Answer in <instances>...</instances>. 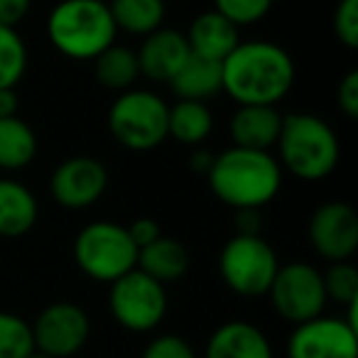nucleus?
Returning <instances> with one entry per match:
<instances>
[{
	"mask_svg": "<svg viewBox=\"0 0 358 358\" xmlns=\"http://www.w3.org/2000/svg\"><path fill=\"white\" fill-rule=\"evenodd\" d=\"M74 260L86 278L110 285L138 268V248L125 226L113 221H94L76 234Z\"/></svg>",
	"mask_w": 358,
	"mask_h": 358,
	"instance_id": "nucleus-5",
	"label": "nucleus"
},
{
	"mask_svg": "<svg viewBox=\"0 0 358 358\" xmlns=\"http://www.w3.org/2000/svg\"><path fill=\"white\" fill-rule=\"evenodd\" d=\"M94 74L101 86L123 94V91H128L140 76L138 57H135L133 50L118 47L113 42L108 50H103L94 59Z\"/></svg>",
	"mask_w": 358,
	"mask_h": 358,
	"instance_id": "nucleus-24",
	"label": "nucleus"
},
{
	"mask_svg": "<svg viewBox=\"0 0 358 358\" xmlns=\"http://www.w3.org/2000/svg\"><path fill=\"white\" fill-rule=\"evenodd\" d=\"M322 280L327 299H334L343 307L358 302V270L351 260L331 263L327 273H322Z\"/></svg>",
	"mask_w": 358,
	"mask_h": 358,
	"instance_id": "nucleus-27",
	"label": "nucleus"
},
{
	"mask_svg": "<svg viewBox=\"0 0 358 358\" xmlns=\"http://www.w3.org/2000/svg\"><path fill=\"white\" fill-rule=\"evenodd\" d=\"M234 226H236V234L260 236V229H263V216H260L258 209H241L234 214Z\"/></svg>",
	"mask_w": 358,
	"mask_h": 358,
	"instance_id": "nucleus-34",
	"label": "nucleus"
},
{
	"mask_svg": "<svg viewBox=\"0 0 358 358\" xmlns=\"http://www.w3.org/2000/svg\"><path fill=\"white\" fill-rule=\"evenodd\" d=\"M334 35L348 50L358 47V0H338L334 10Z\"/></svg>",
	"mask_w": 358,
	"mask_h": 358,
	"instance_id": "nucleus-29",
	"label": "nucleus"
},
{
	"mask_svg": "<svg viewBox=\"0 0 358 358\" xmlns=\"http://www.w3.org/2000/svg\"><path fill=\"white\" fill-rule=\"evenodd\" d=\"M287 358H358V329L324 314L302 322L289 334Z\"/></svg>",
	"mask_w": 358,
	"mask_h": 358,
	"instance_id": "nucleus-11",
	"label": "nucleus"
},
{
	"mask_svg": "<svg viewBox=\"0 0 358 358\" xmlns=\"http://www.w3.org/2000/svg\"><path fill=\"white\" fill-rule=\"evenodd\" d=\"M140 358H196V353L187 338L177 334H159L145 346Z\"/></svg>",
	"mask_w": 358,
	"mask_h": 358,
	"instance_id": "nucleus-30",
	"label": "nucleus"
},
{
	"mask_svg": "<svg viewBox=\"0 0 358 358\" xmlns=\"http://www.w3.org/2000/svg\"><path fill=\"white\" fill-rule=\"evenodd\" d=\"M309 243L329 263L351 260L358 250V214L346 201H327L309 219Z\"/></svg>",
	"mask_w": 358,
	"mask_h": 358,
	"instance_id": "nucleus-12",
	"label": "nucleus"
},
{
	"mask_svg": "<svg viewBox=\"0 0 358 358\" xmlns=\"http://www.w3.org/2000/svg\"><path fill=\"white\" fill-rule=\"evenodd\" d=\"M209 189L221 204L241 209H263L282 187V167L278 157L263 150L229 148L214 157Z\"/></svg>",
	"mask_w": 358,
	"mask_h": 358,
	"instance_id": "nucleus-2",
	"label": "nucleus"
},
{
	"mask_svg": "<svg viewBox=\"0 0 358 358\" xmlns=\"http://www.w3.org/2000/svg\"><path fill=\"white\" fill-rule=\"evenodd\" d=\"M32 327L35 351L55 358H69L86 346L91 336V319L79 304L55 302L37 314Z\"/></svg>",
	"mask_w": 358,
	"mask_h": 358,
	"instance_id": "nucleus-10",
	"label": "nucleus"
},
{
	"mask_svg": "<svg viewBox=\"0 0 358 358\" xmlns=\"http://www.w3.org/2000/svg\"><path fill=\"white\" fill-rule=\"evenodd\" d=\"M214 130V115L201 101H177L167 113V138L182 145H201Z\"/></svg>",
	"mask_w": 358,
	"mask_h": 358,
	"instance_id": "nucleus-21",
	"label": "nucleus"
},
{
	"mask_svg": "<svg viewBox=\"0 0 358 358\" xmlns=\"http://www.w3.org/2000/svg\"><path fill=\"white\" fill-rule=\"evenodd\" d=\"M336 103L346 118H358V71L351 69L336 89Z\"/></svg>",
	"mask_w": 358,
	"mask_h": 358,
	"instance_id": "nucleus-31",
	"label": "nucleus"
},
{
	"mask_svg": "<svg viewBox=\"0 0 358 358\" xmlns=\"http://www.w3.org/2000/svg\"><path fill=\"white\" fill-rule=\"evenodd\" d=\"M32 8V0H0V25L15 27L27 17Z\"/></svg>",
	"mask_w": 358,
	"mask_h": 358,
	"instance_id": "nucleus-33",
	"label": "nucleus"
},
{
	"mask_svg": "<svg viewBox=\"0 0 358 358\" xmlns=\"http://www.w3.org/2000/svg\"><path fill=\"white\" fill-rule=\"evenodd\" d=\"M273 3L275 0H214V10L229 17L236 27H248L263 20Z\"/></svg>",
	"mask_w": 358,
	"mask_h": 358,
	"instance_id": "nucleus-28",
	"label": "nucleus"
},
{
	"mask_svg": "<svg viewBox=\"0 0 358 358\" xmlns=\"http://www.w3.org/2000/svg\"><path fill=\"white\" fill-rule=\"evenodd\" d=\"M20 101H17L15 89H0V118H13L17 115Z\"/></svg>",
	"mask_w": 358,
	"mask_h": 358,
	"instance_id": "nucleus-35",
	"label": "nucleus"
},
{
	"mask_svg": "<svg viewBox=\"0 0 358 358\" xmlns=\"http://www.w3.org/2000/svg\"><path fill=\"white\" fill-rule=\"evenodd\" d=\"M204 358H273V346L263 329L236 319L211 334Z\"/></svg>",
	"mask_w": 358,
	"mask_h": 358,
	"instance_id": "nucleus-17",
	"label": "nucleus"
},
{
	"mask_svg": "<svg viewBox=\"0 0 358 358\" xmlns=\"http://www.w3.org/2000/svg\"><path fill=\"white\" fill-rule=\"evenodd\" d=\"M27 358H55V356H47V353H42V351H32Z\"/></svg>",
	"mask_w": 358,
	"mask_h": 358,
	"instance_id": "nucleus-37",
	"label": "nucleus"
},
{
	"mask_svg": "<svg viewBox=\"0 0 358 358\" xmlns=\"http://www.w3.org/2000/svg\"><path fill=\"white\" fill-rule=\"evenodd\" d=\"M169 106L162 96L143 89H128L108 110V128L115 143L135 152H148L167 140Z\"/></svg>",
	"mask_w": 358,
	"mask_h": 358,
	"instance_id": "nucleus-6",
	"label": "nucleus"
},
{
	"mask_svg": "<svg viewBox=\"0 0 358 358\" xmlns=\"http://www.w3.org/2000/svg\"><path fill=\"white\" fill-rule=\"evenodd\" d=\"M128 229V236L130 241L135 243V248H145V245H150L152 241H157L159 236H162V229H159V224L155 219H148V216H143V219L133 221L130 226H125Z\"/></svg>",
	"mask_w": 358,
	"mask_h": 358,
	"instance_id": "nucleus-32",
	"label": "nucleus"
},
{
	"mask_svg": "<svg viewBox=\"0 0 358 358\" xmlns=\"http://www.w3.org/2000/svg\"><path fill=\"white\" fill-rule=\"evenodd\" d=\"M280 128H282V113L278 106H238L229 123L234 148L263 150V152L275 148Z\"/></svg>",
	"mask_w": 358,
	"mask_h": 358,
	"instance_id": "nucleus-15",
	"label": "nucleus"
},
{
	"mask_svg": "<svg viewBox=\"0 0 358 358\" xmlns=\"http://www.w3.org/2000/svg\"><path fill=\"white\" fill-rule=\"evenodd\" d=\"M37 199L15 179H0V238H20L37 224Z\"/></svg>",
	"mask_w": 358,
	"mask_h": 358,
	"instance_id": "nucleus-18",
	"label": "nucleus"
},
{
	"mask_svg": "<svg viewBox=\"0 0 358 358\" xmlns=\"http://www.w3.org/2000/svg\"><path fill=\"white\" fill-rule=\"evenodd\" d=\"M275 145L280 150V167L304 182L327 179L341 157L331 125L312 113L282 115V128Z\"/></svg>",
	"mask_w": 358,
	"mask_h": 358,
	"instance_id": "nucleus-4",
	"label": "nucleus"
},
{
	"mask_svg": "<svg viewBox=\"0 0 358 358\" xmlns=\"http://www.w3.org/2000/svg\"><path fill=\"white\" fill-rule=\"evenodd\" d=\"M106 187H108L106 164L86 155L64 159L50 179L52 199L64 209H89L106 194Z\"/></svg>",
	"mask_w": 358,
	"mask_h": 358,
	"instance_id": "nucleus-13",
	"label": "nucleus"
},
{
	"mask_svg": "<svg viewBox=\"0 0 358 358\" xmlns=\"http://www.w3.org/2000/svg\"><path fill=\"white\" fill-rule=\"evenodd\" d=\"M278 268V255L263 236L234 234L219 255L221 280L231 292L241 294V297L268 294Z\"/></svg>",
	"mask_w": 358,
	"mask_h": 358,
	"instance_id": "nucleus-7",
	"label": "nucleus"
},
{
	"mask_svg": "<svg viewBox=\"0 0 358 358\" xmlns=\"http://www.w3.org/2000/svg\"><path fill=\"white\" fill-rule=\"evenodd\" d=\"M108 307L115 322L128 331H152L167 314V292L164 285L135 268L110 282Z\"/></svg>",
	"mask_w": 358,
	"mask_h": 358,
	"instance_id": "nucleus-8",
	"label": "nucleus"
},
{
	"mask_svg": "<svg viewBox=\"0 0 358 358\" xmlns=\"http://www.w3.org/2000/svg\"><path fill=\"white\" fill-rule=\"evenodd\" d=\"M189 55L192 52L187 37L172 27H159V30L145 35L143 45L135 52L140 76H148L150 81H162V84L172 81V76L182 69Z\"/></svg>",
	"mask_w": 358,
	"mask_h": 358,
	"instance_id": "nucleus-14",
	"label": "nucleus"
},
{
	"mask_svg": "<svg viewBox=\"0 0 358 358\" xmlns=\"http://www.w3.org/2000/svg\"><path fill=\"white\" fill-rule=\"evenodd\" d=\"M214 157L216 155L214 152H209V150H196L194 155H192V159H189V167L194 169L196 174H209V169H211V164H214Z\"/></svg>",
	"mask_w": 358,
	"mask_h": 358,
	"instance_id": "nucleus-36",
	"label": "nucleus"
},
{
	"mask_svg": "<svg viewBox=\"0 0 358 358\" xmlns=\"http://www.w3.org/2000/svg\"><path fill=\"white\" fill-rule=\"evenodd\" d=\"M138 270L157 280L159 285L177 282L189 270V253L177 238L162 234L157 241L138 250Z\"/></svg>",
	"mask_w": 358,
	"mask_h": 358,
	"instance_id": "nucleus-19",
	"label": "nucleus"
},
{
	"mask_svg": "<svg viewBox=\"0 0 358 358\" xmlns=\"http://www.w3.org/2000/svg\"><path fill=\"white\" fill-rule=\"evenodd\" d=\"M268 297L275 312L292 322L294 327L314 317H322L329 302L327 292H324L322 273L309 263L280 265L270 282Z\"/></svg>",
	"mask_w": 358,
	"mask_h": 358,
	"instance_id": "nucleus-9",
	"label": "nucleus"
},
{
	"mask_svg": "<svg viewBox=\"0 0 358 358\" xmlns=\"http://www.w3.org/2000/svg\"><path fill=\"white\" fill-rule=\"evenodd\" d=\"M35 351L32 327L13 312H0V358H27Z\"/></svg>",
	"mask_w": 358,
	"mask_h": 358,
	"instance_id": "nucleus-26",
	"label": "nucleus"
},
{
	"mask_svg": "<svg viewBox=\"0 0 358 358\" xmlns=\"http://www.w3.org/2000/svg\"><path fill=\"white\" fill-rule=\"evenodd\" d=\"M27 71V47L15 27L0 25V89H15Z\"/></svg>",
	"mask_w": 358,
	"mask_h": 358,
	"instance_id": "nucleus-25",
	"label": "nucleus"
},
{
	"mask_svg": "<svg viewBox=\"0 0 358 358\" xmlns=\"http://www.w3.org/2000/svg\"><path fill=\"white\" fill-rule=\"evenodd\" d=\"M294 84V62L275 42H241L221 62V91L238 106H278Z\"/></svg>",
	"mask_w": 358,
	"mask_h": 358,
	"instance_id": "nucleus-1",
	"label": "nucleus"
},
{
	"mask_svg": "<svg viewBox=\"0 0 358 358\" xmlns=\"http://www.w3.org/2000/svg\"><path fill=\"white\" fill-rule=\"evenodd\" d=\"M169 89L179 101H201L206 103L221 91V64L189 55L182 69L172 76Z\"/></svg>",
	"mask_w": 358,
	"mask_h": 358,
	"instance_id": "nucleus-20",
	"label": "nucleus"
},
{
	"mask_svg": "<svg viewBox=\"0 0 358 358\" xmlns=\"http://www.w3.org/2000/svg\"><path fill=\"white\" fill-rule=\"evenodd\" d=\"M37 155V135L22 118H0V169H25Z\"/></svg>",
	"mask_w": 358,
	"mask_h": 358,
	"instance_id": "nucleus-22",
	"label": "nucleus"
},
{
	"mask_svg": "<svg viewBox=\"0 0 358 358\" xmlns=\"http://www.w3.org/2000/svg\"><path fill=\"white\" fill-rule=\"evenodd\" d=\"M238 30L229 17H224L216 10H206L192 20L189 32H187V45L189 52L196 57H204L211 62H224L236 47L241 45Z\"/></svg>",
	"mask_w": 358,
	"mask_h": 358,
	"instance_id": "nucleus-16",
	"label": "nucleus"
},
{
	"mask_svg": "<svg viewBox=\"0 0 358 358\" xmlns=\"http://www.w3.org/2000/svg\"><path fill=\"white\" fill-rule=\"evenodd\" d=\"M108 10L115 30L145 37L162 27L167 8H164V0H110Z\"/></svg>",
	"mask_w": 358,
	"mask_h": 358,
	"instance_id": "nucleus-23",
	"label": "nucleus"
},
{
	"mask_svg": "<svg viewBox=\"0 0 358 358\" xmlns=\"http://www.w3.org/2000/svg\"><path fill=\"white\" fill-rule=\"evenodd\" d=\"M115 22L103 0H62L47 17V37L59 55L91 59L115 42Z\"/></svg>",
	"mask_w": 358,
	"mask_h": 358,
	"instance_id": "nucleus-3",
	"label": "nucleus"
}]
</instances>
